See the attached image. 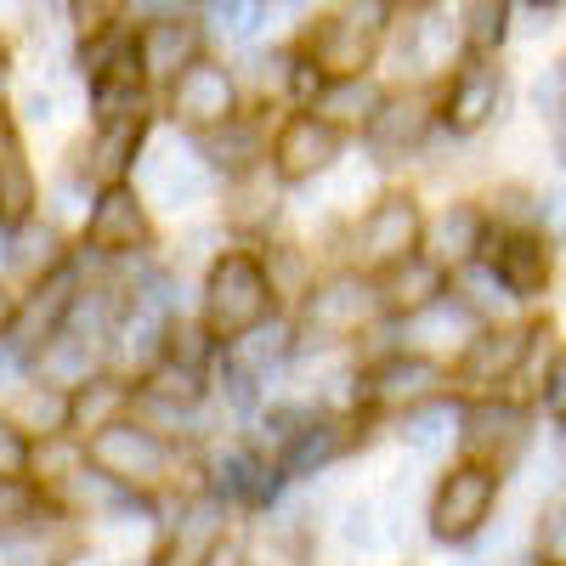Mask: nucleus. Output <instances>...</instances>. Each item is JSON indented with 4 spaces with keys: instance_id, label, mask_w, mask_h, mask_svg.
Instances as JSON below:
<instances>
[{
    "instance_id": "nucleus-1",
    "label": "nucleus",
    "mask_w": 566,
    "mask_h": 566,
    "mask_svg": "<svg viewBox=\"0 0 566 566\" xmlns=\"http://www.w3.org/2000/svg\"><path fill=\"white\" fill-rule=\"evenodd\" d=\"M272 306V290H266V272L250 261V255H221L205 277V323L210 335L221 340H239L250 328H261Z\"/></svg>"
},
{
    "instance_id": "nucleus-2",
    "label": "nucleus",
    "mask_w": 566,
    "mask_h": 566,
    "mask_svg": "<svg viewBox=\"0 0 566 566\" xmlns=\"http://www.w3.org/2000/svg\"><path fill=\"white\" fill-rule=\"evenodd\" d=\"M380 34H386V12L380 7H340L328 12L317 29H312V69L335 80H363L368 57L380 52Z\"/></svg>"
},
{
    "instance_id": "nucleus-3",
    "label": "nucleus",
    "mask_w": 566,
    "mask_h": 566,
    "mask_svg": "<svg viewBox=\"0 0 566 566\" xmlns=\"http://www.w3.org/2000/svg\"><path fill=\"white\" fill-rule=\"evenodd\" d=\"M91 464H97L103 482H114V488H159L165 470H170V448L142 419H119V424L91 437Z\"/></svg>"
},
{
    "instance_id": "nucleus-4",
    "label": "nucleus",
    "mask_w": 566,
    "mask_h": 566,
    "mask_svg": "<svg viewBox=\"0 0 566 566\" xmlns=\"http://www.w3.org/2000/svg\"><path fill=\"white\" fill-rule=\"evenodd\" d=\"M493 499H499V476H493V470H482V464L448 470L437 499H431V533L437 538H470L488 522Z\"/></svg>"
},
{
    "instance_id": "nucleus-5",
    "label": "nucleus",
    "mask_w": 566,
    "mask_h": 566,
    "mask_svg": "<svg viewBox=\"0 0 566 566\" xmlns=\"http://www.w3.org/2000/svg\"><path fill=\"white\" fill-rule=\"evenodd\" d=\"M419 205L413 199H402V193H391V199H380L368 216H363V227H357V261L363 266H402V261H413V244H419Z\"/></svg>"
},
{
    "instance_id": "nucleus-6",
    "label": "nucleus",
    "mask_w": 566,
    "mask_h": 566,
    "mask_svg": "<svg viewBox=\"0 0 566 566\" xmlns=\"http://www.w3.org/2000/svg\"><path fill=\"white\" fill-rule=\"evenodd\" d=\"M380 290H368L363 277H328L306 295V335L312 340H346L374 317Z\"/></svg>"
},
{
    "instance_id": "nucleus-7",
    "label": "nucleus",
    "mask_w": 566,
    "mask_h": 566,
    "mask_svg": "<svg viewBox=\"0 0 566 566\" xmlns=\"http://www.w3.org/2000/svg\"><path fill=\"white\" fill-rule=\"evenodd\" d=\"M142 176H148V193L165 205V210H187L193 199H205V187H210V170L193 148H181L176 136L154 142V154L142 159Z\"/></svg>"
},
{
    "instance_id": "nucleus-8",
    "label": "nucleus",
    "mask_w": 566,
    "mask_h": 566,
    "mask_svg": "<svg viewBox=\"0 0 566 566\" xmlns=\"http://www.w3.org/2000/svg\"><path fill=\"white\" fill-rule=\"evenodd\" d=\"M459 442L482 459V470H488L493 459L504 464L515 448L527 442V413L510 408V402H476V408L459 413Z\"/></svg>"
},
{
    "instance_id": "nucleus-9",
    "label": "nucleus",
    "mask_w": 566,
    "mask_h": 566,
    "mask_svg": "<svg viewBox=\"0 0 566 566\" xmlns=\"http://www.w3.org/2000/svg\"><path fill=\"white\" fill-rule=\"evenodd\" d=\"M335 154H340V136L328 130L317 114H295L272 142V165H277V176H290V181L317 176L323 165H335Z\"/></svg>"
},
{
    "instance_id": "nucleus-10",
    "label": "nucleus",
    "mask_w": 566,
    "mask_h": 566,
    "mask_svg": "<svg viewBox=\"0 0 566 566\" xmlns=\"http://www.w3.org/2000/svg\"><path fill=\"white\" fill-rule=\"evenodd\" d=\"M170 108L181 125H227L232 119V74L216 63H193L176 80Z\"/></svg>"
},
{
    "instance_id": "nucleus-11",
    "label": "nucleus",
    "mask_w": 566,
    "mask_h": 566,
    "mask_svg": "<svg viewBox=\"0 0 566 566\" xmlns=\"http://www.w3.org/2000/svg\"><path fill=\"white\" fill-rule=\"evenodd\" d=\"M136 57H142V74H154V80H181L187 69L199 63V29L187 23V18H159V23L142 29Z\"/></svg>"
},
{
    "instance_id": "nucleus-12",
    "label": "nucleus",
    "mask_w": 566,
    "mask_h": 566,
    "mask_svg": "<svg viewBox=\"0 0 566 566\" xmlns=\"http://www.w3.org/2000/svg\"><path fill=\"white\" fill-rule=\"evenodd\" d=\"M402 340L413 352H431V357L437 352H470L476 346V312H470L464 301H437V306H424V312L408 317Z\"/></svg>"
},
{
    "instance_id": "nucleus-13",
    "label": "nucleus",
    "mask_w": 566,
    "mask_h": 566,
    "mask_svg": "<svg viewBox=\"0 0 566 566\" xmlns=\"http://www.w3.org/2000/svg\"><path fill=\"white\" fill-rule=\"evenodd\" d=\"M85 239H91V250H108V255H125V250H136L142 239H148V216H142L130 187H108V193L97 199Z\"/></svg>"
},
{
    "instance_id": "nucleus-14",
    "label": "nucleus",
    "mask_w": 566,
    "mask_h": 566,
    "mask_svg": "<svg viewBox=\"0 0 566 566\" xmlns=\"http://www.w3.org/2000/svg\"><path fill=\"white\" fill-rule=\"evenodd\" d=\"M533 340H538V328H493V335H476V346L464 352L459 374L470 386H499V380H510V374L522 368Z\"/></svg>"
},
{
    "instance_id": "nucleus-15",
    "label": "nucleus",
    "mask_w": 566,
    "mask_h": 566,
    "mask_svg": "<svg viewBox=\"0 0 566 566\" xmlns=\"http://www.w3.org/2000/svg\"><path fill=\"white\" fill-rule=\"evenodd\" d=\"M74 419V402L57 391V386H18L12 397H7V424L18 437H57L63 424Z\"/></svg>"
},
{
    "instance_id": "nucleus-16",
    "label": "nucleus",
    "mask_w": 566,
    "mask_h": 566,
    "mask_svg": "<svg viewBox=\"0 0 566 566\" xmlns=\"http://www.w3.org/2000/svg\"><path fill=\"white\" fill-rule=\"evenodd\" d=\"M437 386H442V374H437V363H424V357H391V363H380V368L368 374L374 402H386V408L424 402Z\"/></svg>"
},
{
    "instance_id": "nucleus-17",
    "label": "nucleus",
    "mask_w": 566,
    "mask_h": 566,
    "mask_svg": "<svg viewBox=\"0 0 566 566\" xmlns=\"http://www.w3.org/2000/svg\"><path fill=\"white\" fill-rule=\"evenodd\" d=\"M499 277L510 295H538L544 277H549V244L538 232H510L499 244Z\"/></svg>"
},
{
    "instance_id": "nucleus-18",
    "label": "nucleus",
    "mask_w": 566,
    "mask_h": 566,
    "mask_svg": "<svg viewBox=\"0 0 566 566\" xmlns=\"http://www.w3.org/2000/svg\"><path fill=\"white\" fill-rule=\"evenodd\" d=\"M91 368H97V346L80 340V335H63L40 346V386H57V391H85L91 386Z\"/></svg>"
},
{
    "instance_id": "nucleus-19",
    "label": "nucleus",
    "mask_w": 566,
    "mask_h": 566,
    "mask_svg": "<svg viewBox=\"0 0 566 566\" xmlns=\"http://www.w3.org/2000/svg\"><path fill=\"white\" fill-rule=\"evenodd\" d=\"M424 125H431V108H424L419 97H402V103H386L380 119L368 125V142H374V154H380L386 165L408 148H419L424 142Z\"/></svg>"
},
{
    "instance_id": "nucleus-20",
    "label": "nucleus",
    "mask_w": 566,
    "mask_h": 566,
    "mask_svg": "<svg viewBox=\"0 0 566 566\" xmlns=\"http://www.w3.org/2000/svg\"><path fill=\"white\" fill-rule=\"evenodd\" d=\"M499 97H504V85L493 69H464L448 91V125L453 130H476L499 114Z\"/></svg>"
},
{
    "instance_id": "nucleus-21",
    "label": "nucleus",
    "mask_w": 566,
    "mask_h": 566,
    "mask_svg": "<svg viewBox=\"0 0 566 566\" xmlns=\"http://www.w3.org/2000/svg\"><path fill=\"white\" fill-rule=\"evenodd\" d=\"M437 301H442V266L437 261H402L380 283V306L408 312V317L424 312V306H437Z\"/></svg>"
},
{
    "instance_id": "nucleus-22",
    "label": "nucleus",
    "mask_w": 566,
    "mask_h": 566,
    "mask_svg": "<svg viewBox=\"0 0 566 566\" xmlns=\"http://www.w3.org/2000/svg\"><path fill=\"white\" fill-rule=\"evenodd\" d=\"M380 91H374L368 80H335L317 91V119L335 130V125H374L380 119Z\"/></svg>"
},
{
    "instance_id": "nucleus-23",
    "label": "nucleus",
    "mask_w": 566,
    "mask_h": 566,
    "mask_svg": "<svg viewBox=\"0 0 566 566\" xmlns=\"http://www.w3.org/2000/svg\"><path fill=\"white\" fill-rule=\"evenodd\" d=\"M453 40H459V29H453L448 18L424 12V18L408 23V34H402V69H408V74H431V69H442V63L453 57Z\"/></svg>"
},
{
    "instance_id": "nucleus-24",
    "label": "nucleus",
    "mask_w": 566,
    "mask_h": 566,
    "mask_svg": "<svg viewBox=\"0 0 566 566\" xmlns=\"http://www.w3.org/2000/svg\"><path fill=\"white\" fill-rule=\"evenodd\" d=\"M63 312H69V277L57 272L52 283H40L34 290V301L23 306V317H18V346H40V340H57L63 335Z\"/></svg>"
},
{
    "instance_id": "nucleus-25",
    "label": "nucleus",
    "mask_w": 566,
    "mask_h": 566,
    "mask_svg": "<svg viewBox=\"0 0 566 566\" xmlns=\"http://www.w3.org/2000/svg\"><path fill=\"white\" fill-rule=\"evenodd\" d=\"M272 210H277V181H272V170H266V165L239 170V181L227 187V216H232V227H261Z\"/></svg>"
},
{
    "instance_id": "nucleus-26",
    "label": "nucleus",
    "mask_w": 566,
    "mask_h": 566,
    "mask_svg": "<svg viewBox=\"0 0 566 566\" xmlns=\"http://www.w3.org/2000/svg\"><path fill=\"white\" fill-rule=\"evenodd\" d=\"M453 431H459V413L442 408V402L408 408V419H402V442H408L413 453H424V459H437V453L453 442Z\"/></svg>"
},
{
    "instance_id": "nucleus-27",
    "label": "nucleus",
    "mask_w": 566,
    "mask_h": 566,
    "mask_svg": "<svg viewBox=\"0 0 566 566\" xmlns=\"http://www.w3.org/2000/svg\"><path fill=\"white\" fill-rule=\"evenodd\" d=\"M476 244H482V216L476 210H448L437 227H431V250H437V266L442 261H470L476 255Z\"/></svg>"
},
{
    "instance_id": "nucleus-28",
    "label": "nucleus",
    "mask_w": 566,
    "mask_h": 566,
    "mask_svg": "<svg viewBox=\"0 0 566 566\" xmlns=\"http://www.w3.org/2000/svg\"><path fill=\"white\" fill-rule=\"evenodd\" d=\"M0 205H7V216H12V221H23V216H29V205H34L29 165H23V154H18V142H12V130H7V125H0Z\"/></svg>"
},
{
    "instance_id": "nucleus-29",
    "label": "nucleus",
    "mask_w": 566,
    "mask_h": 566,
    "mask_svg": "<svg viewBox=\"0 0 566 566\" xmlns=\"http://www.w3.org/2000/svg\"><path fill=\"white\" fill-rule=\"evenodd\" d=\"M136 142H142V119H119V125H108V130H103V142L91 148V170H97L103 181H114V187H119V170L136 159Z\"/></svg>"
},
{
    "instance_id": "nucleus-30",
    "label": "nucleus",
    "mask_w": 566,
    "mask_h": 566,
    "mask_svg": "<svg viewBox=\"0 0 566 566\" xmlns=\"http://www.w3.org/2000/svg\"><path fill=\"white\" fill-rule=\"evenodd\" d=\"M335 448H340V431H335V424H301V431L290 437V453H283V470L306 476L312 464L335 459Z\"/></svg>"
},
{
    "instance_id": "nucleus-31",
    "label": "nucleus",
    "mask_w": 566,
    "mask_h": 566,
    "mask_svg": "<svg viewBox=\"0 0 566 566\" xmlns=\"http://www.w3.org/2000/svg\"><path fill=\"white\" fill-rule=\"evenodd\" d=\"M221 482H227V493H239V499H272V488H277V476L266 464H255L250 453H227L221 459Z\"/></svg>"
},
{
    "instance_id": "nucleus-32",
    "label": "nucleus",
    "mask_w": 566,
    "mask_h": 566,
    "mask_svg": "<svg viewBox=\"0 0 566 566\" xmlns=\"http://www.w3.org/2000/svg\"><path fill=\"white\" fill-rule=\"evenodd\" d=\"M119 402H125V386L97 380V391L85 386V391L74 397V419L91 424V437H97V431H108V424H119Z\"/></svg>"
},
{
    "instance_id": "nucleus-33",
    "label": "nucleus",
    "mask_w": 566,
    "mask_h": 566,
    "mask_svg": "<svg viewBox=\"0 0 566 566\" xmlns=\"http://www.w3.org/2000/svg\"><path fill=\"white\" fill-rule=\"evenodd\" d=\"M277 357H283V328H261V335H250L239 346V374L244 380H266Z\"/></svg>"
},
{
    "instance_id": "nucleus-34",
    "label": "nucleus",
    "mask_w": 566,
    "mask_h": 566,
    "mask_svg": "<svg viewBox=\"0 0 566 566\" xmlns=\"http://www.w3.org/2000/svg\"><path fill=\"white\" fill-rule=\"evenodd\" d=\"M340 538H346V549H374V544H380V510H374L368 499L346 504V515H340Z\"/></svg>"
},
{
    "instance_id": "nucleus-35",
    "label": "nucleus",
    "mask_w": 566,
    "mask_h": 566,
    "mask_svg": "<svg viewBox=\"0 0 566 566\" xmlns=\"http://www.w3.org/2000/svg\"><path fill=\"white\" fill-rule=\"evenodd\" d=\"M148 397H159V402H193L199 397V374L193 368H176V363H165V368H154V380H148Z\"/></svg>"
},
{
    "instance_id": "nucleus-36",
    "label": "nucleus",
    "mask_w": 566,
    "mask_h": 566,
    "mask_svg": "<svg viewBox=\"0 0 566 566\" xmlns=\"http://www.w3.org/2000/svg\"><path fill=\"white\" fill-rule=\"evenodd\" d=\"M499 283H504V277H493V272H482V266H464V272H459V301H464L470 312H488L493 301H504Z\"/></svg>"
},
{
    "instance_id": "nucleus-37",
    "label": "nucleus",
    "mask_w": 566,
    "mask_h": 566,
    "mask_svg": "<svg viewBox=\"0 0 566 566\" xmlns=\"http://www.w3.org/2000/svg\"><path fill=\"white\" fill-rule=\"evenodd\" d=\"M538 560L544 566H566V504L544 510V522H538Z\"/></svg>"
},
{
    "instance_id": "nucleus-38",
    "label": "nucleus",
    "mask_w": 566,
    "mask_h": 566,
    "mask_svg": "<svg viewBox=\"0 0 566 566\" xmlns=\"http://www.w3.org/2000/svg\"><path fill=\"white\" fill-rule=\"evenodd\" d=\"M34 488L29 482H0V527H18V522H29V515H34Z\"/></svg>"
},
{
    "instance_id": "nucleus-39",
    "label": "nucleus",
    "mask_w": 566,
    "mask_h": 566,
    "mask_svg": "<svg viewBox=\"0 0 566 566\" xmlns=\"http://www.w3.org/2000/svg\"><path fill=\"white\" fill-rule=\"evenodd\" d=\"M464 18H470V29H464L470 45H493L504 34V23H510V7H470Z\"/></svg>"
},
{
    "instance_id": "nucleus-40",
    "label": "nucleus",
    "mask_w": 566,
    "mask_h": 566,
    "mask_svg": "<svg viewBox=\"0 0 566 566\" xmlns=\"http://www.w3.org/2000/svg\"><path fill=\"white\" fill-rule=\"evenodd\" d=\"M52 250H57V232H52V227H23V232H18V255H12V261L40 266V261H52Z\"/></svg>"
},
{
    "instance_id": "nucleus-41",
    "label": "nucleus",
    "mask_w": 566,
    "mask_h": 566,
    "mask_svg": "<svg viewBox=\"0 0 566 566\" xmlns=\"http://www.w3.org/2000/svg\"><path fill=\"white\" fill-rule=\"evenodd\" d=\"M23 464H29V448H23V437L12 431L7 419H0V482H12Z\"/></svg>"
},
{
    "instance_id": "nucleus-42",
    "label": "nucleus",
    "mask_w": 566,
    "mask_h": 566,
    "mask_svg": "<svg viewBox=\"0 0 566 566\" xmlns=\"http://www.w3.org/2000/svg\"><path fill=\"white\" fill-rule=\"evenodd\" d=\"M544 402H549V413L555 419H566V352L549 363V380H544Z\"/></svg>"
},
{
    "instance_id": "nucleus-43",
    "label": "nucleus",
    "mask_w": 566,
    "mask_h": 566,
    "mask_svg": "<svg viewBox=\"0 0 566 566\" xmlns=\"http://www.w3.org/2000/svg\"><path fill=\"white\" fill-rule=\"evenodd\" d=\"M216 18H221V29H232V34H255L261 18H266V7H221Z\"/></svg>"
},
{
    "instance_id": "nucleus-44",
    "label": "nucleus",
    "mask_w": 566,
    "mask_h": 566,
    "mask_svg": "<svg viewBox=\"0 0 566 566\" xmlns=\"http://www.w3.org/2000/svg\"><path fill=\"white\" fill-rule=\"evenodd\" d=\"M533 103H538V114H555V108L566 103V85H560V74H549V80H538V85H533Z\"/></svg>"
},
{
    "instance_id": "nucleus-45",
    "label": "nucleus",
    "mask_w": 566,
    "mask_h": 566,
    "mask_svg": "<svg viewBox=\"0 0 566 566\" xmlns=\"http://www.w3.org/2000/svg\"><path fill=\"white\" fill-rule=\"evenodd\" d=\"M23 119L45 125V119H52V97H40V91H29V97H23Z\"/></svg>"
},
{
    "instance_id": "nucleus-46",
    "label": "nucleus",
    "mask_w": 566,
    "mask_h": 566,
    "mask_svg": "<svg viewBox=\"0 0 566 566\" xmlns=\"http://www.w3.org/2000/svg\"><path fill=\"white\" fill-rule=\"evenodd\" d=\"M199 566H244V555L232 549V544H216V549H210V555H205Z\"/></svg>"
},
{
    "instance_id": "nucleus-47",
    "label": "nucleus",
    "mask_w": 566,
    "mask_h": 566,
    "mask_svg": "<svg viewBox=\"0 0 566 566\" xmlns=\"http://www.w3.org/2000/svg\"><path fill=\"white\" fill-rule=\"evenodd\" d=\"M544 29H549V7H533L527 12V34H544Z\"/></svg>"
},
{
    "instance_id": "nucleus-48",
    "label": "nucleus",
    "mask_w": 566,
    "mask_h": 566,
    "mask_svg": "<svg viewBox=\"0 0 566 566\" xmlns=\"http://www.w3.org/2000/svg\"><path fill=\"white\" fill-rule=\"evenodd\" d=\"M12 566H57V560H52V555H45V549H29V555H18Z\"/></svg>"
},
{
    "instance_id": "nucleus-49",
    "label": "nucleus",
    "mask_w": 566,
    "mask_h": 566,
    "mask_svg": "<svg viewBox=\"0 0 566 566\" xmlns=\"http://www.w3.org/2000/svg\"><path fill=\"white\" fill-rule=\"evenodd\" d=\"M549 221H555V227H566V193H555V199H549Z\"/></svg>"
},
{
    "instance_id": "nucleus-50",
    "label": "nucleus",
    "mask_w": 566,
    "mask_h": 566,
    "mask_svg": "<svg viewBox=\"0 0 566 566\" xmlns=\"http://www.w3.org/2000/svg\"><path fill=\"white\" fill-rule=\"evenodd\" d=\"M12 317H18V312H12V295H7V290H0V328H7Z\"/></svg>"
},
{
    "instance_id": "nucleus-51",
    "label": "nucleus",
    "mask_w": 566,
    "mask_h": 566,
    "mask_svg": "<svg viewBox=\"0 0 566 566\" xmlns=\"http://www.w3.org/2000/svg\"><path fill=\"white\" fill-rule=\"evenodd\" d=\"M560 165H566V136H560Z\"/></svg>"
},
{
    "instance_id": "nucleus-52",
    "label": "nucleus",
    "mask_w": 566,
    "mask_h": 566,
    "mask_svg": "<svg viewBox=\"0 0 566 566\" xmlns=\"http://www.w3.org/2000/svg\"><path fill=\"white\" fill-rule=\"evenodd\" d=\"M80 566H103V560H80Z\"/></svg>"
},
{
    "instance_id": "nucleus-53",
    "label": "nucleus",
    "mask_w": 566,
    "mask_h": 566,
    "mask_svg": "<svg viewBox=\"0 0 566 566\" xmlns=\"http://www.w3.org/2000/svg\"><path fill=\"white\" fill-rule=\"evenodd\" d=\"M560 453H566V431H560Z\"/></svg>"
}]
</instances>
